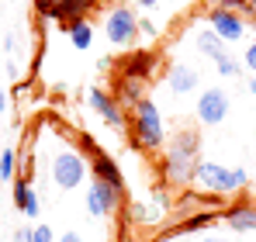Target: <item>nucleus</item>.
Masks as SVG:
<instances>
[{
  "mask_svg": "<svg viewBox=\"0 0 256 242\" xmlns=\"http://www.w3.org/2000/svg\"><path fill=\"white\" fill-rule=\"evenodd\" d=\"M194 156H198V132L180 128V132L173 135L166 156H163V173H166V180H173V184L194 180V166H198Z\"/></svg>",
  "mask_w": 256,
  "mask_h": 242,
  "instance_id": "f257e3e1",
  "label": "nucleus"
},
{
  "mask_svg": "<svg viewBox=\"0 0 256 242\" xmlns=\"http://www.w3.org/2000/svg\"><path fill=\"white\" fill-rule=\"evenodd\" d=\"M132 138H135V146H142L146 152H152V149L163 146V118H160V108H156L149 97H142V100L132 108Z\"/></svg>",
  "mask_w": 256,
  "mask_h": 242,
  "instance_id": "f03ea898",
  "label": "nucleus"
},
{
  "mask_svg": "<svg viewBox=\"0 0 256 242\" xmlns=\"http://www.w3.org/2000/svg\"><path fill=\"white\" fill-rule=\"evenodd\" d=\"M52 180L62 187V190H73V187H80L86 180V162L80 152H73V149H62L56 160H52Z\"/></svg>",
  "mask_w": 256,
  "mask_h": 242,
  "instance_id": "7ed1b4c3",
  "label": "nucleus"
},
{
  "mask_svg": "<svg viewBox=\"0 0 256 242\" xmlns=\"http://www.w3.org/2000/svg\"><path fill=\"white\" fill-rule=\"evenodd\" d=\"M194 184L204 190V194H232L236 190V180H232V170L218 166V162H198L194 166Z\"/></svg>",
  "mask_w": 256,
  "mask_h": 242,
  "instance_id": "20e7f679",
  "label": "nucleus"
},
{
  "mask_svg": "<svg viewBox=\"0 0 256 242\" xmlns=\"http://www.w3.org/2000/svg\"><path fill=\"white\" fill-rule=\"evenodd\" d=\"M104 32H108V38L114 42V45L135 42V35H138V18H135V10H132V7H111L108 18H104Z\"/></svg>",
  "mask_w": 256,
  "mask_h": 242,
  "instance_id": "39448f33",
  "label": "nucleus"
},
{
  "mask_svg": "<svg viewBox=\"0 0 256 242\" xmlns=\"http://www.w3.org/2000/svg\"><path fill=\"white\" fill-rule=\"evenodd\" d=\"M122 198H125V190L111 187L108 180H94V184H90V194H86V208H90V214L104 218V214H111V211L122 204Z\"/></svg>",
  "mask_w": 256,
  "mask_h": 242,
  "instance_id": "423d86ee",
  "label": "nucleus"
},
{
  "mask_svg": "<svg viewBox=\"0 0 256 242\" xmlns=\"http://www.w3.org/2000/svg\"><path fill=\"white\" fill-rule=\"evenodd\" d=\"M228 114V94L225 90H204L201 97H198V118L201 124H218V121H225Z\"/></svg>",
  "mask_w": 256,
  "mask_h": 242,
  "instance_id": "0eeeda50",
  "label": "nucleus"
},
{
  "mask_svg": "<svg viewBox=\"0 0 256 242\" xmlns=\"http://www.w3.org/2000/svg\"><path fill=\"white\" fill-rule=\"evenodd\" d=\"M208 21H212V32L222 42H236V38H242V32H246L242 18L236 10H225V7H214L212 14H208Z\"/></svg>",
  "mask_w": 256,
  "mask_h": 242,
  "instance_id": "6e6552de",
  "label": "nucleus"
},
{
  "mask_svg": "<svg viewBox=\"0 0 256 242\" xmlns=\"http://www.w3.org/2000/svg\"><path fill=\"white\" fill-rule=\"evenodd\" d=\"M118 66H122V76L142 83L146 76H152V70H156V52H149V48H135V52H128Z\"/></svg>",
  "mask_w": 256,
  "mask_h": 242,
  "instance_id": "1a4fd4ad",
  "label": "nucleus"
},
{
  "mask_svg": "<svg viewBox=\"0 0 256 242\" xmlns=\"http://www.w3.org/2000/svg\"><path fill=\"white\" fill-rule=\"evenodd\" d=\"M90 108L104 118V124H111V128H122V124H125L122 104L114 100V94H108V90H100V86H94V90H90Z\"/></svg>",
  "mask_w": 256,
  "mask_h": 242,
  "instance_id": "9d476101",
  "label": "nucleus"
},
{
  "mask_svg": "<svg viewBox=\"0 0 256 242\" xmlns=\"http://www.w3.org/2000/svg\"><path fill=\"white\" fill-rule=\"evenodd\" d=\"M90 170H94V180H108L111 187H118V190H125V176H122V170H118V162L111 160L104 149L97 152V156H90Z\"/></svg>",
  "mask_w": 256,
  "mask_h": 242,
  "instance_id": "9b49d317",
  "label": "nucleus"
},
{
  "mask_svg": "<svg viewBox=\"0 0 256 242\" xmlns=\"http://www.w3.org/2000/svg\"><path fill=\"white\" fill-rule=\"evenodd\" d=\"M222 214L232 225V232H256V204H246V201L228 204Z\"/></svg>",
  "mask_w": 256,
  "mask_h": 242,
  "instance_id": "f8f14e48",
  "label": "nucleus"
},
{
  "mask_svg": "<svg viewBox=\"0 0 256 242\" xmlns=\"http://www.w3.org/2000/svg\"><path fill=\"white\" fill-rule=\"evenodd\" d=\"M14 204H18L28 218H35V214H38V198H35V190H32V180H28V176H18V180H14Z\"/></svg>",
  "mask_w": 256,
  "mask_h": 242,
  "instance_id": "ddd939ff",
  "label": "nucleus"
},
{
  "mask_svg": "<svg viewBox=\"0 0 256 242\" xmlns=\"http://www.w3.org/2000/svg\"><path fill=\"white\" fill-rule=\"evenodd\" d=\"M170 90L173 94H190L194 86H198V73L190 70V66H184V62H176V66H170Z\"/></svg>",
  "mask_w": 256,
  "mask_h": 242,
  "instance_id": "4468645a",
  "label": "nucleus"
},
{
  "mask_svg": "<svg viewBox=\"0 0 256 242\" xmlns=\"http://www.w3.org/2000/svg\"><path fill=\"white\" fill-rule=\"evenodd\" d=\"M114 100H118V104H128V108H135V104L142 100V83L128 80V76H118V80H114Z\"/></svg>",
  "mask_w": 256,
  "mask_h": 242,
  "instance_id": "2eb2a0df",
  "label": "nucleus"
},
{
  "mask_svg": "<svg viewBox=\"0 0 256 242\" xmlns=\"http://www.w3.org/2000/svg\"><path fill=\"white\" fill-rule=\"evenodd\" d=\"M66 35H70V42L84 52V48H90V42H94V28H90L86 18H76V21H66Z\"/></svg>",
  "mask_w": 256,
  "mask_h": 242,
  "instance_id": "dca6fc26",
  "label": "nucleus"
},
{
  "mask_svg": "<svg viewBox=\"0 0 256 242\" xmlns=\"http://www.w3.org/2000/svg\"><path fill=\"white\" fill-rule=\"evenodd\" d=\"M97 0H59V21H76L86 18V10H94Z\"/></svg>",
  "mask_w": 256,
  "mask_h": 242,
  "instance_id": "f3484780",
  "label": "nucleus"
},
{
  "mask_svg": "<svg viewBox=\"0 0 256 242\" xmlns=\"http://www.w3.org/2000/svg\"><path fill=\"white\" fill-rule=\"evenodd\" d=\"M198 48H201L204 56H212V59H218V56L225 52V42L218 38L214 32H201V35H198Z\"/></svg>",
  "mask_w": 256,
  "mask_h": 242,
  "instance_id": "a211bd4d",
  "label": "nucleus"
},
{
  "mask_svg": "<svg viewBox=\"0 0 256 242\" xmlns=\"http://www.w3.org/2000/svg\"><path fill=\"white\" fill-rule=\"evenodd\" d=\"M14 152H10V149H4V152H0V180H14Z\"/></svg>",
  "mask_w": 256,
  "mask_h": 242,
  "instance_id": "6ab92c4d",
  "label": "nucleus"
},
{
  "mask_svg": "<svg viewBox=\"0 0 256 242\" xmlns=\"http://www.w3.org/2000/svg\"><path fill=\"white\" fill-rule=\"evenodd\" d=\"M214 66H218V73H222V76H239V62H236V59H228L225 52L214 59Z\"/></svg>",
  "mask_w": 256,
  "mask_h": 242,
  "instance_id": "aec40b11",
  "label": "nucleus"
},
{
  "mask_svg": "<svg viewBox=\"0 0 256 242\" xmlns=\"http://www.w3.org/2000/svg\"><path fill=\"white\" fill-rule=\"evenodd\" d=\"M152 204H156L160 211H170V208H173V204H170V194H166V187H160V184L152 187Z\"/></svg>",
  "mask_w": 256,
  "mask_h": 242,
  "instance_id": "412c9836",
  "label": "nucleus"
},
{
  "mask_svg": "<svg viewBox=\"0 0 256 242\" xmlns=\"http://www.w3.org/2000/svg\"><path fill=\"white\" fill-rule=\"evenodd\" d=\"M128 222H149V211H146V204H132V208H128Z\"/></svg>",
  "mask_w": 256,
  "mask_h": 242,
  "instance_id": "4be33fe9",
  "label": "nucleus"
},
{
  "mask_svg": "<svg viewBox=\"0 0 256 242\" xmlns=\"http://www.w3.org/2000/svg\"><path fill=\"white\" fill-rule=\"evenodd\" d=\"M218 7H225V10H250V0H218Z\"/></svg>",
  "mask_w": 256,
  "mask_h": 242,
  "instance_id": "5701e85b",
  "label": "nucleus"
},
{
  "mask_svg": "<svg viewBox=\"0 0 256 242\" xmlns=\"http://www.w3.org/2000/svg\"><path fill=\"white\" fill-rule=\"evenodd\" d=\"M80 146H84V149L90 152V156H97V152H100V146H97V142H94V138H90L86 132H80Z\"/></svg>",
  "mask_w": 256,
  "mask_h": 242,
  "instance_id": "b1692460",
  "label": "nucleus"
},
{
  "mask_svg": "<svg viewBox=\"0 0 256 242\" xmlns=\"http://www.w3.org/2000/svg\"><path fill=\"white\" fill-rule=\"evenodd\" d=\"M232 180H236V190L250 187V173H246V170H232Z\"/></svg>",
  "mask_w": 256,
  "mask_h": 242,
  "instance_id": "393cba45",
  "label": "nucleus"
},
{
  "mask_svg": "<svg viewBox=\"0 0 256 242\" xmlns=\"http://www.w3.org/2000/svg\"><path fill=\"white\" fill-rule=\"evenodd\" d=\"M35 242H52V228L48 225H38L35 228Z\"/></svg>",
  "mask_w": 256,
  "mask_h": 242,
  "instance_id": "a878e982",
  "label": "nucleus"
},
{
  "mask_svg": "<svg viewBox=\"0 0 256 242\" xmlns=\"http://www.w3.org/2000/svg\"><path fill=\"white\" fill-rule=\"evenodd\" d=\"M246 70H253V73H256V42L246 48Z\"/></svg>",
  "mask_w": 256,
  "mask_h": 242,
  "instance_id": "bb28decb",
  "label": "nucleus"
},
{
  "mask_svg": "<svg viewBox=\"0 0 256 242\" xmlns=\"http://www.w3.org/2000/svg\"><path fill=\"white\" fill-rule=\"evenodd\" d=\"M14 242H35V228H21V232L14 236Z\"/></svg>",
  "mask_w": 256,
  "mask_h": 242,
  "instance_id": "cd10ccee",
  "label": "nucleus"
},
{
  "mask_svg": "<svg viewBox=\"0 0 256 242\" xmlns=\"http://www.w3.org/2000/svg\"><path fill=\"white\" fill-rule=\"evenodd\" d=\"M138 32H142V35H156V24H152V21H138Z\"/></svg>",
  "mask_w": 256,
  "mask_h": 242,
  "instance_id": "c85d7f7f",
  "label": "nucleus"
},
{
  "mask_svg": "<svg viewBox=\"0 0 256 242\" xmlns=\"http://www.w3.org/2000/svg\"><path fill=\"white\" fill-rule=\"evenodd\" d=\"M59 242H84V239H80L76 232H66V236H62V239H59Z\"/></svg>",
  "mask_w": 256,
  "mask_h": 242,
  "instance_id": "c756f323",
  "label": "nucleus"
},
{
  "mask_svg": "<svg viewBox=\"0 0 256 242\" xmlns=\"http://www.w3.org/2000/svg\"><path fill=\"white\" fill-rule=\"evenodd\" d=\"M7 111V94H4V86H0V114Z\"/></svg>",
  "mask_w": 256,
  "mask_h": 242,
  "instance_id": "7c9ffc66",
  "label": "nucleus"
},
{
  "mask_svg": "<svg viewBox=\"0 0 256 242\" xmlns=\"http://www.w3.org/2000/svg\"><path fill=\"white\" fill-rule=\"evenodd\" d=\"M152 4H156V0H138V7H152Z\"/></svg>",
  "mask_w": 256,
  "mask_h": 242,
  "instance_id": "2f4dec72",
  "label": "nucleus"
},
{
  "mask_svg": "<svg viewBox=\"0 0 256 242\" xmlns=\"http://www.w3.org/2000/svg\"><path fill=\"white\" fill-rule=\"evenodd\" d=\"M204 242H228V239H218V236H208Z\"/></svg>",
  "mask_w": 256,
  "mask_h": 242,
  "instance_id": "473e14b6",
  "label": "nucleus"
},
{
  "mask_svg": "<svg viewBox=\"0 0 256 242\" xmlns=\"http://www.w3.org/2000/svg\"><path fill=\"white\" fill-rule=\"evenodd\" d=\"M250 90H253V94H256V73H253V80H250Z\"/></svg>",
  "mask_w": 256,
  "mask_h": 242,
  "instance_id": "72a5a7b5",
  "label": "nucleus"
},
{
  "mask_svg": "<svg viewBox=\"0 0 256 242\" xmlns=\"http://www.w3.org/2000/svg\"><path fill=\"white\" fill-rule=\"evenodd\" d=\"M250 10H253V14H256V0H250Z\"/></svg>",
  "mask_w": 256,
  "mask_h": 242,
  "instance_id": "f704fd0d",
  "label": "nucleus"
}]
</instances>
